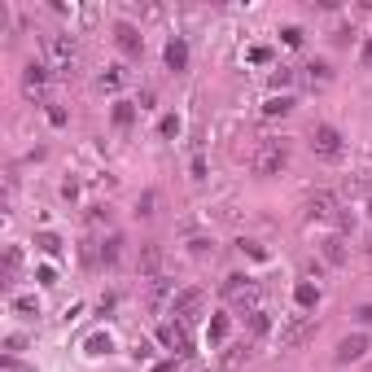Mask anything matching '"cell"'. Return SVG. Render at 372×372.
<instances>
[{
  "label": "cell",
  "instance_id": "obj_1",
  "mask_svg": "<svg viewBox=\"0 0 372 372\" xmlns=\"http://www.w3.org/2000/svg\"><path fill=\"white\" fill-rule=\"evenodd\" d=\"M307 145L324 162H338L342 153H346V140H342V131L333 127V123H316V127H311V136H307Z\"/></svg>",
  "mask_w": 372,
  "mask_h": 372
},
{
  "label": "cell",
  "instance_id": "obj_2",
  "mask_svg": "<svg viewBox=\"0 0 372 372\" xmlns=\"http://www.w3.org/2000/svg\"><path fill=\"white\" fill-rule=\"evenodd\" d=\"M285 166H289V140H263L259 145V153H254V175H281Z\"/></svg>",
  "mask_w": 372,
  "mask_h": 372
},
{
  "label": "cell",
  "instance_id": "obj_3",
  "mask_svg": "<svg viewBox=\"0 0 372 372\" xmlns=\"http://www.w3.org/2000/svg\"><path fill=\"white\" fill-rule=\"evenodd\" d=\"M223 298H228V303H232V307H241V311H259V281H254V276H245V272H232V276H228V281H223Z\"/></svg>",
  "mask_w": 372,
  "mask_h": 372
},
{
  "label": "cell",
  "instance_id": "obj_4",
  "mask_svg": "<svg viewBox=\"0 0 372 372\" xmlns=\"http://www.w3.org/2000/svg\"><path fill=\"white\" fill-rule=\"evenodd\" d=\"M44 53H49V62L57 70H70L79 62V44H75V35H44Z\"/></svg>",
  "mask_w": 372,
  "mask_h": 372
},
{
  "label": "cell",
  "instance_id": "obj_5",
  "mask_svg": "<svg viewBox=\"0 0 372 372\" xmlns=\"http://www.w3.org/2000/svg\"><path fill=\"white\" fill-rule=\"evenodd\" d=\"M158 338H162L166 351H175V355H193V338H188V324L171 320V324H162V329H158Z\"/></svg>",
  "mask_w": 372,
  "mask_h": 372
},
{
  "label": "cell",
  "instance_id": "obj_6",
  "mask_svg": "<svg viewBox=\"0 0 372 372\" xmlns=\"http://www.w3.org/2000/svg\"><path fill=\"white\" fill-rule=\"evenodd\" d=\"M307 210H311V219L333 223V219H338V197H333L329 188H316V193L307 197Z\"/></svg>",
  "mask_w": 372,
  "mask_h": 372
},
{
  "label": "cell",
  "instance_id": "obj_7",
  "mask_svg": "<svg viewBox=\"0 0 372 372\" xmlns=\"http://www.w3.org/2000/svg\"><path fill=\"white\" fill-rule=\"evenodd\" d=\"M197 307H201V289H184V294H175V298H171V316H175L179 324L197 320Z\"/></svg>",
  "mask_w": 372,
  "mask_h": 372
},
{
  "label": "cell",
  "instance_id": "obj_8",
  "mask_svg": "<svg viewBox=\"0 0 372 372\" xmlns=\"http://www.w3.org/2000/svg\"><path fill=\"white\" fill-rule=\"evenodd\" d=\"M311 333H316V320H311V316H294V320L281 329V342H285V346H303Z\"/></svg>",
  "mask_w": 372,
  "mask_h": 372
},
{
  "label": "cell",
  "instance_id": "obj_9",
  "mask_svg": "<svg viewBox=\"0 0 372 372\" xmlns=\"http://www.w3.org/2000/svg\"><path fill=\"white\" fill-rule=\"evenodd\" d=\"M114 44H118V49H123L127 57H136L140 49H145V35L131 27V22H118V27H114Z\"/></svg>",
  "mask_w": 372,
  "mask_h": 372
},
{
  "label": "cell",
  "instance_id": "obj_10",
  "mask_svg": "<svg viewBox=\"0 0 372 372\" xmlns=\"http://www.w3.org/2000/svg\"><path fill=\"white\" fill-rule=\"evenodd\" d=\"M364 355H368V338H364V333H351V338L338 342V364H355V359H364Z\"/></svg>",
  "mask_w": 372,
  "mask_h": 372
},
{
  "label": "cell",
  "instance_id": "obj_11",
  "mask_svg": "<svg viewBox=\"0 0 372 372\" xmlns=\"http://www.w3.org/2000/svg\"><path fill=\"white\" fill-rule=\"evenodd\" d=\"M44 83H49V66H44V62H27V70H22V88L35 97V92H44Z\"/></svg>",
  "mask_w": 372,
  "mask_h": 372
},
{
  "label": "cell",
  "instance_id": "obj_12",
  "mask_svg": "<svg viewBox=\"0 0 372 372\" xmlns=\"http://www.w3.org/2000/svg\"><path fill=\"white\" fill-rule=\"evenodd\" d=\"M303 70H307V88L311 92H320V88H329V83H333V66L329 62H307Z\"/></svg>",
  "mask_w": 372,
  "mask_h": 372
},
{
  "label": "cell",
  "instance_id": "obj_13",
  "mask_svg": "<svg viewBox=\"0 0 372 372\" xmlns=\"http://www.w3.org/2000/svg\"><path fill=\"white\" fill-rule=\"evenodd\" d=\"M166 70H171V75H179V70H188V44L184 40H171L166 44Z\"/></svg>",
  "mask_w": 372,
  "mask_h": 372
},
{
  "label": "cell",
  "instance_id": "obj_14",
  "mask_svg": "<svg viewBox=\"0 0 372 372\" xmlns=\"http://www.w3.org/2000/svg\"><path fill=\"white\" fill-rule=\"evenodd\" d=\"M171 285H175V281H166L162 272L149 276V307H153V311H162V303L171 298Z\"/></svg>",
  "mask_w": 372,
  "mask_h": 372
},
{
  "label": "cell",
  "instance_id": "obj_15",
  "mask_svg": "<svg viewBox=\"0 0 372 372\" xmlns=\"http://www.w3.org/2000/svg\"><path fill=\"white\" fill-rule=\"evenodd\" d=\"M97 254H101V263H105V267H114V263H118V254H123V237H118V232H110L105 241H97Z\"/></svg>",
  "mask_w": 372,
  "mask_h": 372
},
{
  "label": "cell",
  "instance_id": "obj_16",
  "mask_svg": "<svg viewBox=\"0 0 372 372\" xmlns=\"http://www.w3.org/2000/svg\"><path fill=\"white\" fill-rule=\"evenodd\" d=\"M294 303L303 307V311H316V303H320V289H316L311 281H298V285H294Z\"/></svg>",
  "mask_w": 372,
  "mask_h": 372
},
{
  "label": "cell",
  "instance_id": "obj_17",
  "mask_svg": "<svg viewBox=\"0 0 372 372\" xmlns=\"http://www.w3.org/2000/svg\"><path fill=\"white\" fill-rule=\"evenodd\" d=\"M324 259H329L333 267H342V263H346V241H342V237H329V241H324Z\"/></svg>",
  "mask_w": 372,
  "mask_h": 372
},
{
  "label": "cell",
  "instance_id": "obj_18",
  "mask_svg": "<svg viewBox=\"0 0 372 372\" xmlns=\"http://www.w3.org/2000/svg\"><path fill=\"white\" fill-rule=\"evenodd\" d=\"M18 272H22V250H18V245H9V254H5V285H14V281H18Z\"/></svg>",
  "mask_w": 372,
  "mask_h": 372
},
{
  "label": "cell",
  "instance_id": "obj_19",
  "mask_svg": "<svg viewBox=\"0 0 372 372\" xmlns=\"http://www.w3.org/2000/svg\"><path fill=\"white\" fill-rule=\"evenodd\" d=\"M158 263H162V250H158V245H145V250H140V272L158 276Z\"/></svg>",
  "mask_w": 372,
  "mask_h": 372
},
{
  "label": "cell",
  "instance_id": "obj_20",
  "mask_svg": "<svg viewBox=\"0 0 372 372\" xmlns=\"http://www.w3.org/2000/svg\"><path fill=\"white\" fill-rule=\"evenodd\" d=\"M289 110H294V97H267V101H263V114H267V118L289 114Z\"/></svg>",
  "mask_w": 372,
  "mask_h": 372
},
{
  "label": "cell",
  "instance_id": "obj_21",
  "mask_svg": "<svg viewBox=\"0 0 372 372\" xmlns=\"http://www.w3.org/2000/svg\"><path fill=\"white\" fill-rule=\"evenodd\" d=\"M114 123L131 127V123H136V105H131V101H114Z\"/></svg>",
  "mask_w": 372,
  "mask_h": 372
},
{
  "label": "cell",
  "instance_id": "obj_22",
  "mask_svg": "<svg viewBox=\"0 0 372 372\" xmlns=\"http://www.w3.org/2000/svg\"><path fill=\"white\" fill-rule=\"evenodd\" d=\"M272 329V316H267V311H250V333H254V338H263V333H267Z\"/></svg>",
  "mask_w": 372,
  "mask_h": 372
},
{
  "label": "cell",
  "instance_id": "obj_23",
  "mask_svg": "<svg viewBox=\"0 0 372 372\" xmlns=\"http://www.w3.org/2000/svg\"><path fill=\"white\" fill-rule=\"evenodd\" d=\"M206 338H210L215 346H219V342L228 338V316H215V320H210V333H206Z\"/></svg>",
  "mask_w": 372,
  "mask_h": 372
},
{
  "label": "cell",
  "instance_id": "obj_24",
  "mask_svg": "<svg viewBox=\"0 0 372 372\" xmlns=\"http://www.w3.org/2000/svg\"><path fill=\"white\" fill-rule=\"evenodd\" d=\"M35 245H40L44 254H62V241H57L53 232H40V237H35Z\"/></svg>",
  "mask_w": 372,
  "mask_h": 372
},
{
  "label": "cell",
  "instance_id": "obj_25",
  "mask_svg": "<svg viewBox=\"0 0 372 372\" xmlns=\"http://www.w3.org/2000/svg\"><path fill=\"white\" fill-rule=\"evenodd\" d=\"M14 311H18V316H40V303L27 294V298H14Z\"/></svg>",
  "mask_w": 372,
  "mask_h": 372
},
{
  "label": "cell",
  "instance_id": "obj_26",
  "mask_svg": "<svg viewBox=\"0 0 372 372\" xmlns=\"http://www.w3.org/2000/svg\"><path fill=\"white\" fill-rule=\"evenodd\" d=\"M241 359H250L245 346H228V355H223V364H228V368H241Z\"/></svg>",
  "mask_w": 372,
  "mask_h": 372
},
{
  "label": "cell",
  "instance_id": "obj_27",
  "mask_svg": "<svg viewBox=\"0 0 372 372\" xmlns=\"http://www.w3.org/2000/svg\"><path fill=\"white\" fill-rule=\"evenodd\" d=\"M118 83H123V70H118V66H105V70H101V88H118Z\"/></svg>",
  "mask_w": 372,
  "mask_h": 372
},
{
  "label": "cell",
  "instance_id": "obj_28",
  "mask_svg": "<svg viewBox=\"0 0 372 372\" xmlns=\"http://www.w3.org/2000/svg\"><path fill=\"white\" fill-rule=\"evenodd\" d=\"M175 131H179V118H175V114H162V123H158V136H166V140H171Z\"/></svg>",
  "mask_w": 372,
  "mask_h": 372
},
{
  "label": "cell",
  "instance_id": "obj_29",
  "mask_svg": "<svg viewBox=\"0 0 372 372\" xmlns=\"http://www.w3.org/2000/svg\"><path fill=\"white\" fill-rule=\"evenodd\" d=\"M281 40L289 44V49H298V44H303V27H285V31H281Z\"/></svg>",
  "mask_w": 372,
  "mask_h": 372
},
{
  "label": "cell",
  "instance_id": "obj_30",
  "mask_svg": "<svg viewBox=\"0 0 372 372\" xmlns=\"http://www.w3.org/2000/svg\"><path fill=\"white\" fill-rule=\"evenodd\" d=\"M272 83H276V88H285V83H294V70H289V66H281V70H276V75H272Z\"/></svg>",
  "mask_w": 372,
  "mask_h": 372
},
{
  "label": "cell",
  "instance_id": "obj_31",
  "mask_svg": "<svg viewBox=\"0 0 372 372\" xmlns=\"http://www.w3.org/2000/svg\"><path fill=\"white\" fill-rule=\"evenodd\" d=\"M153 206H158V197H153V193H145V197L136 201V210H140V215H153Z\"/></svg>",
  "mask_w": 372,
  "mask_h": 372
},
{
  "label": "cell",
  "instance_id": "obj_32",
  "mask_svg": "<svg viewBox=\"0 0 372 372\" xmlns=\"http://www.w3.org/2000/svg\"><path fill=\"white\" fill-rule=\"evenodd\" d=\"M188 250H193V254L201 259V254H206V250H210V241H206V237H193V241H188Z\"/></svg>",
  "mask_w": 372,
  "mask_h": 372
},
{
  "label": "cell",
  "instance_id": "obj_33",
  "mask_svg": "<svg viewBox=\"0 0 372 372\" xmlns=\"http://www.w3.org/2000/svg\"><path fill=\"white\" fill-rule=\"evenodd\" d=\"M35 281H40V285H57V272L53 267H40V272H35Z\"/></svg>",
  "mask_w": 372,
  "mask_h": 372
},
{
  "label": "cell",
  "instance_id": "obj_34",
  "mask_svg": "<svg viewBox=\"0 0 372 372\" xmlns=\"http://www.w3.org/2000/svg\"><path fill=\"white\" fill-rule=\"evenodd\" d=\"M359 320H364V324H372V303H368V307H359Z\"/></svg>",
  "mask_w": 372,
  "mask_h": 372
},
{
  "label": "cell",
  "instance_id": "obj_35",
  "mask_svg": "<svg viewBox=\"0 0 372 372\" xmlns=\"http://www.w3.org/2000/svg\"><path fill=\"white\" fill-rule=\"evenodd\" d=\"M359 57H364V66H372V40L364 44V53H359Z\"/></svg>",
  "mask_w": 372,
  "mask_h": 372
},
{
  "label": "cell",
  "instance_id": "obj_36",
  "mask_svg": "<svg viewBox=\"0 0 372 372\" xmlns=\"http://www.w3.org/2000/svg\"><path fill=\"white\" fill-rule=\"evenodd\" d=\"M368 215H372V201H368Z\"/></svg>",
  "mask_w": 372,
  "mask_h": 372
}]
</instances>
